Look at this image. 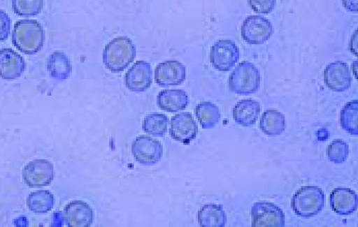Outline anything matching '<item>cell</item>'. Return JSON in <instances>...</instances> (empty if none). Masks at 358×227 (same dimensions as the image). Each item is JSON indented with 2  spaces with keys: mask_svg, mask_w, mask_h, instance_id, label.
<instances>
[{
  "mask_svg": "<svg viewBox=\"0 0 358 227\" xmlns=\"http://www.w3.org/2000/svg\"><path fill=\"white\" fill-rule=\"evenodd\" d=\"M45 33L41 24L36 20L24 19L17 21L12 32V43L21 52L34 54L41 50Z\"/></svg>",
  "mask_w": 358,
  "mask_h": 227,
  "instance_id": "6da1fadb",
  "label": "cell"
},
{
  "mask_svg": "<svg viewBox=\"0 0 358 227\" xmlns=\"http://www.w3.org/2000/svg\"><path fill=\"white\" fill-rule=\"evenodd\" d=\"M136 47L127 36H118L108 43L103 52V62L113 73L124 71L135 59Z\"/></svg>",
  "mask_w": 358,
  "mask_h": 227,
  "instance_id": "7a4b0ae2",
  "label": "cell"
},
{
  "mask_svg": "<svg viewBox=\"0 0 358 227\" xmlns=\"http://www.w3.org/2000/svg\"><path fill=\"white\" fill-rule=\"evenodd\" d=\"M325 195L317 186L307 185L299 188L293 195L291 207L294 213L303 218H310L322 212Z\"/></svg>",
  "mask_w": 358,
  "mask_h": 227,
  "instance_id": "3957f363",
  "label": "cell"
},
{
  "mask_svg": "<svg viewBox=\"0 0 358 227\" xmlns=\"http://www.w3.org/2000/svg\"><path fill=\"white\" fill-rule=\"evenodd\" d=\"M260 80V73L256 66L249 61H242L230 74L229 88L236 94H252L259 89Z\"/></svg>",
  "mask_w": 358,
  "mask_h": 227,
  "instance_id": "277c9868",
  "label": "cell"
},
{
  "mask_svg": "<svg viewBox=\"0 0 358 227\" xmlns=\"http://www.w3.org/2000/svg\"><path fill=\"white\" fill-rule=\"evenodd\" d=\"M252 227H284L285 215L273 203L263 200L253 204L250 211Z\"/></svg>",
  "mask_w": 358,
  "mask_h": 227,
  "instance_id": "5b68a950",
  "label": "cell"
},
{
  "mask_svg": "<svg viewBox=\"0 0 358 227\" xmlns=\"http://www.w3.org/2000/svg\"><path fill=\"white\" fill-rule=\"evenodd\" d=\"M273 28L271 22L261 15H249L243 21L241 34L245 42L250 45H261L272 36Z\"/></svg>",
  "mask_w": 358,
  "mask_h": 227,
  "instance_id": "8992f818",
  "label": "cell"
},
{
  "mask_svg": "<svg viewBox=\"0 0 358 227\" xmlns=\"http://www.w3.org/2000/svg\"><path fill=\"white\" fill-rule=\"evenodd\" d=\"M239 58L238 47L231 40H219L210 48V63L215 69L220 71L231 70L238 62Z\"/></svg>",
  "mask_w": 358,
  "mask_h": 227,
  "instance_id": "52a82bcc",
  "label": "cell"
},
{
  "mask_svg": "<svg viewBox=\"0 0 358 227\" xmlns=\"http://www.w3.org/2000/svg\"><path fill=\"white\" fill-rule=\"evenodd\" d=\"M131 153L135 160L143 166H152L158 163L163 155L162 143L150 136H141L134 140Z\"/></svg>",
  "mask_w": 358,
  "mask_h": 227,
  "instance_id": "ba28073f",
  "label": "cell"
},
{
  "mask_svg": "<svg viewBox=\"0 0 358 227\" xmlns=\"http://www.w3.org/2000/svg\"><path fill=\"white\" fill-rule=\"evenodd\" d=\"M22 177L30 187L48 185L54 177L53 166L48 160L35 159L24 166Z\"/></svg>",
  "mask_w": 358,
  "mask_h": 227,
  "instance_id": "9c48e42d",
  "label": "cell"
},
{
  "mask_svg": "<svg viewBox=\"0 0 358 227\" xmlns=\"http://www.w3.org/2000/svg\"><path fill=\"white\" fill-rule=\"evenodd\" d=\"M173 139L182 144H189L198 134V126L190 112H184L172 117L169 129Z\"/></svg>",
  "mask_w": 358,
  "mask_h": 227,
  "instance_id": "30bf717a",
  "label": "cell"
},
{
  "mask_svg": "<svg viewBox=\"0 0 358 227\" xmlns=\"http://www.w3.org/2000/svg\"><path fill=\"white\" fill-rule=\"evenodd\" d=\"M185 78V66L176 60L161 62L155 69V81L160 87L180 85Z\"/></svg>",
  "mask_w": 358,
  "mask_h": 227,
  "instance_id": "8fae6325",
  "label": "cell"
},
{
  "mask_svg": "<svg viewBox=\"0 0 358 227\" xmlns=\"http://www.w3.org/2000/svg\"><path fill=\"white\" fill-rule=\"evenodd\" d=\"M324 81L334 91L348 90L351 86L352 76L347 64L341 61L329 64L324 70Z\"/></svg>",
  "mask_w": 358,
  "mask_h": 227,
  "instance_id": "7c38bea8",
  "label": "cell"
},
{
  "mask_svg": "<svg viewBox=\"0 0 358 227\" xmlns=\"http://www.w3.org/2000/svg\"><path fill=\"white\" fill-rule=\"evenodd\" d=\"M124 82L126 87L131 91H146L152 82L150 64L143 60L135 62L125 74Z\"/></svg>",
  "mask_w": 358,
  "mask_h": 227,
  "instance_id": "4fadbf2b",
  "label": "cell"
},
{
  "mask_svg": "<svg viewBox=\"0 0 358 227\" xmlns=\"http://www.w3.org/2000/svg\"><path fill=\"white\" fill-rule=\"evenodd\" d=\"M332 210L339 215L354 213L358 206V198L355 191L346 187L334 189L329 196Z\"/></svg>",
  "mask_w": 358,
  "mask_h": 227,
  "instance_id": "5bb4252c",
  "label": "cell"
},
{
  "mask_svg": "<svg viewBox=\"0 0 358 227\" xmlns=\"http://www.w3.org/2000/svg\"><path fill=\"white\" fill-rule=\"evenodd\" d=\"M64 218L69 226L89 227L93 223V210L87 203L74 200L66 205Z\"/></svg>",
  "mask_w": 358,
  "mask_h": 227,
  "instance_id": "9a60e30c",
  "label": "cell"
},
{
  "mask_svg": "<svg viewBox=\"0 0 358 227\" xmlns=\"http://www.w3.org/2000/svg\"><path fill=\"white\" fill-rule=\"evenodd\" d=\"M25 69L24 58L10 48L0 50V77L14 80L21 76Z\"/></svg>",
  "mask_w": 358,
  "mask_h": 227,
  "instance_id": "2e32d148",
  "label": "cell"
},
{
  "mask_svg": "<svg viewBox=\"0 0 358 227\" xmlns=\"http://www.w3.org/2000/svg\"><path fill=\"white\" fill-rule=\"evenodd\" d=\"M260 104L253 99L239 101L233 108V119L241 126L247 127L255 124L260 114Z\"/></svg>",
  "mask_w": 358,
  "mask_h": 227,
  "instance_id": "e0dca14e",
  "label": "cell"
},
{
  "mask_svg": "<svg viewBox=\"0 0 358 227\" xmlns=\"http://www.w3.org/2000/svg\"><path fill=\"white\" fill-rule=\"evenodd\" d=\"M159 108L169 112H176L186 108L189 104V98L182 89H164L157 96Z\"/></svg>",
  "mask_w": 358,
  "mask_h": 227,
  "instance_id": "ac0fdd59",
  "label": "cell"
},
{
  "mask_svg": "<svg viewBox=\"0 0 358 227\" xmlns=\"http://www.w3.org/2000/svg\"><path fill=\"white\" fill-rule=\"evenodd\" d=\"M198 222L201 227H224L227 224V214L221 205L208 203L198 211Z\"/></svg>",
  "mask_w": 358,
  "mask_h": 227,
  "instance_id": "d6986e66",
  "label": "cell"
},
{
  "mask_svg": "<svg viewBox=\"0 0 358 227\" xmlns=\"http://www.w3.org/2000/svg\"><path fill=\"white\" fill-rule=\"evenodd\" d=\"M259 128L266 136H279L285 131L286 128L285 115L274 109L266 110L260 118Z\"/></svg>",
  "mask_w": 358,
  "mask_h": 227,
  "instance_id": "ffe728a7",
  "label": "cell"
},
{
  "mask_svg": "<svg viewBox=\"0 0 358 227\" xmlns=\"http://www.w3.org/2000/svg\"><path fill=\"white\" fill-rule=\"evenodd\" d=\"M47 68L52 78L58 80L67 79L71 74L72 67L65 53L57 51L48 57Z\"/></svg>",
  "mask_w": 358,
  "mask_h": 227,
  "instance_id": "44dd1931",
  "label": "cell"
},
{
  "mask_svg": "<svg viewBox=\"0 0 358 227\" xmlns=\"http://www.w3.org/2000/svg\"><path fill=\"white\" fill-rule=\"evenodd\" d=\"M195 115L203 129L215 127L221 117L219 108L210 101L199 103L195 108Z\"/></svg>",
  "mask_w": 358,
  "mask_h": 227,
  "instance_id": "7402d4cb",
  "label": "cell"
},
{
  "mask_svg": "<svg viewBox=\"0 0 358 227\" xmlns=\"http://www.w3.org/2000/svg\"><path fill=\"white\" fill-rule=\"evenodd\" d=\"M358 102L357 99L347 103L341 111L340 122L342 129L350 135L357 136Z\"/></svg>",
  "mask_w": 358,
  "mask_h": 227,
  "instance_id": "603a6c76",
  "label": "cell"
},
{
  "mask_svg": "<svg viewBox=\"0 0 358 227\" xmlns=\"http://www.w3.org/2000/svg\"><path fill=\"white\" fill-rule=\"evenodd\" d=\"M53 195L48 191L41 190L29 194L27 200L29 209L36 213H46L54 206Z\"/></svg>",
  "mask_w": 358,
  "mask_h": 227,
  "instance_id": "cb8c5ba5",
  "label": "cell"
},
{
  "mask_svg": "<svg viewBox=\"0 0 358 227\" xmlns=\"http://www.w3.org/2000/svg\"><path fill=\"white\" fill-rule=\"evenodd\" d=\"M169 119L160 113H152L145 117L142 128L145 133L155 137L163 136L167 131Z\"/></svg>",
  "mask_w": 358,
  "mask_h": 227,
  "instance_id": "d4e9b609",
  "label": "cell"
},
{
  "mask_svg": "<svg viewBox=\"0 0 358 227\" xmlns=\"http://www.w3.org/2000/svg\"><path fill=\"white\" fill-rule=\"evenodd\" d=\"M43 3V0H12V8L20 16H34L41 12Z\"/></svg>",
  "mask_w": 358,
  "mask_h": 227,
  "instance_id": "484cf974",
  "label": "cell"
},
{
  "mask_svg": "<svg viewBox=\"0 0 358 227\" xmlns=\"http://www.w3.org/2000/svg\"><path fill=\"white\" fill-rule=\"evenodd\" d=\"M348 154V145L341 139L332 141L327 149L328 159L335 163H341L345 161Z\"/></svg>",
  "mask_w": 358,
  "mask_h": 227,
  "instance_id": "4316f807",
  "label": "cell"
},
{
  "mask_svg": "<svg viewBox=\"0 0 358 227\" xmlns=\"http://www.w3.org/2000/svg\"><path fill=\"white\" fill-rule=\"evenodd\" d=\"M248 3L254 12L268 14L274 10L276 0H248Z\"/></svg>",
  "mask_w": 358,
  "mask_h": 227,
  "instance_id": "83f0119b",
  "label": "cell"
},
{
  "mask_svg": "<svg viewBox=\"0 0 358 227\" xmlns=\"http://www.w3.org/2000/svg\"><path fill=\"white\" fill-rule=\"evenodd\" d=\"M11 20L8 15L0 9V41L8 38L10 31Z\"/></svg>",
  "mask_w": 358,
  "mask_h": 227,
  "instance_id": "f1b7e54d",
  "label": "cell"
},
{
  "mask_svg": "<svg viewBox=\"0 0 358 227\" xmlns=\"http://www.w3.org/2000/svg\"><path fill=\"white\" fill-rule=\"evenodd\" d=\"M344 8L352 13L358 11V0H341Z\"/></svg>",
  "mask_w": 358,
  "mask_h": 227,
  "instance_id": "f546056e",
  "label": "cell"
},
{
  "mask_svg": "<svg viewBox=\"0 0 358 227\" xmlns=\"http://www.w3.org/2000/svg\"><path fill=\"white\" fill-rule=\"evenodd\" d=\"M357 30H355L354 34L352 36L350 43V50L352 54L355 56H357Z\"/></svg>",
  "mask_w": 358,
  "mask_h": 227,
  "instance_id": "4dcf8cb0",
  "label": "cell"
}]
</instances>
